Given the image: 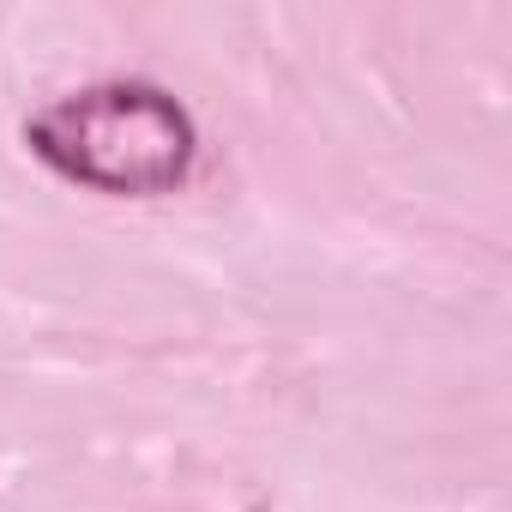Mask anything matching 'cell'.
<instances>
[{
	"mask_svg": "<svg viewBox=\"0 0 512 512\" xmlns=\"http://www.w3.org/2000/svg\"><path fill=\"white\" fill-rule=\"evenodd\" d=\"M25 145L43 169L103 199H163L199 163L187 103L151 79H103L37 109Z\"/></svg>",
	"mask_w": 512,
	"mask_h": 512,
	"instance_id": "6da1fadb",
	"label": "cell"
}]
</instances>
